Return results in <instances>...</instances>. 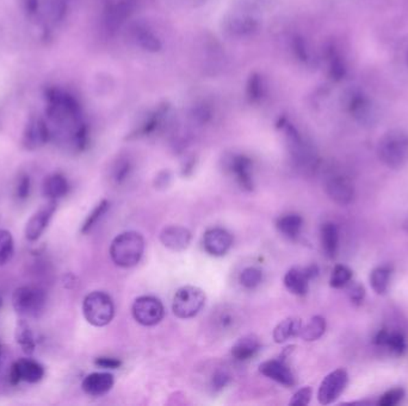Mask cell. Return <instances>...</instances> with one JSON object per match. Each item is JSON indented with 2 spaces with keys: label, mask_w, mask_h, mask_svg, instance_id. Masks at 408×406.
<instances>
[{
  "label": "cell",
  "mask_w": 408,
  "mask_h": 406,
  "mask_svg": "<svg viewBox=\"0 0 408 406\" xmlns=\"http://www.w3.org/2000/svg\"><path fill=\"white\" fill-rule=\"evenodd\" d=\"M145 253V240L136 231L119 233L111 242L110 256L114 264L122 268L138 265Z\"/></svg>",
  "instance_id": "obj_1"
},
{
  "label": "cell",
  "mask_w": 408,
  "mask_h": 406,
  "mask_svg": "<svg viewBox=\"0 0 408 406\" xmlns=\"http://www.w3.org/2000/svg\"><path fill=\"white\" fill-rule=\"evenodd\" d=\"M380 160L388 168H403L408 162V133L405 130H392L382 137L377 147Z\"/></svg>",
  "instance_id": "obj_2"
},
{
  "label": "cell",
  "mask_w": 408,
  "mask_h": 406,
  "mask_svg": "<svg viewBox=\"0 0 408 406\" xmlns=\"http://www.w3.org/2000/svg\"><path fill=\"white\" fill-rule=\"evenodd\" d=\"M47 305V293L36 286H22L12 293V306L22 318H37Z\"/></svg>",
  "instance_id": "obj_3"
},
{
  "label": "cell",
  "mask_w": 408,
  "mask_h": 406,
  "mask_svg": "<svg viewBox=\"0 0 408 406\" xmlns=\"http://www.w3.org/2000/svg\"><path fill=\"white\" fill-rule=\"evenodd\" d=\"M83 314L88 323L101 328L109 325L115 316V305L109 294L101 291L88 293L83 301Z\"/></svg>",
  "instance_id": "obj_4"
},
{
  "label": "cell",
  "mask_w": 408,
  "mask_h": 406,
  "mask_svg": "<svg viewBox=\"0 0 408 406\" xmlns=\"http://www.w3.org/2000/svg\"><path fill=\"white\" fill-rule=\"evenodd\" d=\"M206 293L196 286H184L175 293L172 301V311L176 317L189 320L197 316L206 305Z\"/></svg>",
  "instance_id": "obj_5"
},
{
  "label": "cell",
  "mask_w": 408,
  "mask_h": 406,
  "mask_svg": "<svg viewBox=\"0 0 408 406\" xmlns=\"http://www.w3.org/2000/svg\"><path fill=\"white\" fill-rule=\"evenodd\" d=\"M132 314L134 320H136L139 325L153 327L159 325L163 320L165 316V309L158 298L143 296L134 301Z\"/></svg>",
  "instance_id": "obj_6"
},
{
  "label": "cell",
  "mask_w": 408,
  "mask_h": 406,
  "mask_svg": "<svg viewBox=\"0 0 408 406\" xmlns=\"http://www.w3.org/2000/svg\"><path fill=\"white\" fill-rule=\"evenodd\" d=\"M349 383V375L344 368L331 372L326 375L317 391V401L321 405H330L344 392Z\"/></svg>",
  "instance_id": "obj_7"
},
{
  "label": "cell",
  "mask_w": 408,
  "mask_h": 406,
  "mask_svg": "<svg viewBox=\"0 0 408 406\" xmlns=\"http://www.w3.org/2000/svg\"><path fill=\"white\" fill-rule=\"evenodd\" d=\"M45 377V368L43 366L32 360V359H21L16 361L14 365L11 366L9 373V380L11 385H19L21 381H25L29 383H40Z\"/></svg>",
  "instance_id": "obj_8"
},
{
  "label": "cell",
  "mask_w": 408,
  "mask_h": 406,
  "mask_svg": "<svg viewBox=\"0 0 408 406\" xmlns=\"http://www.w3.org/2000/svg\"><path fill=\"white\" fill-rule=\"evenodd\" d=\"M56 211V201H49L46 205L42 206L30 217L28 223L25 225V238L30 242H36L40 240L43 233L46 231L48 225L51 223L53 216Z\"/></svg>",
  "instance_id": "obj_9"
},
{
  "label": "cell",
  "mask_w": 408,
  "mask_h": 406,
  "mask_svg": "<svg viewBox=\"0 0 408 406\" xmlns=\"http://www.w3.org/2000/svg\"><path fill=\"white\" fill-rule=\"evenodd\" d=\"M211 325L216 333H232L237 331L243 323L240 310L232 305H222L211 314Z\"/></svg>",
  "instance_id": "obj_10"
},
{
  "label": "cell",
  "mask_w": 408,
  "mask_h": 406,
  "mask_svg": "<svg viewBox=\"0 0 408 406\" xmlns=\"http://www.w3.org/2000/svg\"><path fill=\"white\" fill-rule=\"evenodd\" d=\"M325 190L335 204L348 206L355 199V188L351 180L343 175H333L326 180Z\"/></svg>",
  "instance_id": "obj_11"
},
{
  "label": "cell",
  "mask_w": 408,
  "mask_h": 406,
  "mask_svg": "<svg viewBox=\"0 0 408 406\" xmlns=\"http://www.w3.org/2000/svg\"><path fill=\"white\" fill-rule=\"evenodd\" d=\"M233 246V238L226 229L213 228L206 230L203 236L204 251L211 256L220 257L230 251Z\"/></svg>",
  "instance_id": "obj_12"
},
{
  "label": "cell",
  "mask_w": 408,
  "mask_h": 406,
  "mask_svg": "<svg viewBox=\"0 0 408 406\" xmlns=\"http://www.w3.org/2000/svg\"><path fill=\"white\" fill-rule=\"evenodd\" d=\"M259 372L266 378L274 380L285 388H293L296 383L295 375L288 362L280 357L277 360L263 362L262 365L259 366Z\"/></svg>",
  "instance_id": "obj_13"
},
{
  "label": "cell",
  "mask_w": 408,
  "mask_h": 406,
  "mask_svg": "<svg viewBox=\"0 0 408 406\" xmlns=\"http://www.w3.org/2000/svg\"><path fill=\"white\" fill-rule=\"evenodd\" d=\"M193 235L182 225H170L163 229L160 242L172 251H183L190 246Z\"/></svg>",
  "instance_id": "obj_14"
},
{
  "label": "cell",
  "mask_w": 408,
  "mask_h": 406,
  "mask_svg": "<svg viewBox=\"0 0 408 406\" xmlns=\"http://www.w3.org/2000/svg\"><path fill=\"white\" fill-rule=\"evenodd\" d=\"M114 375L108 372H95L86 375L82 383L84 392L92 397H101L114 388Z\"/></svg>",
  "instance_id": "obj_15"
},
{
  "label": "cell",
  "mask_w": 408,
  "mask_h": 406,
  "mask_svg": "<svg viewBox=\"0 0 408 406\" xmlns=\"http://www.w3.org/2000/svg\"><path fill=\"white\" fill-rule=\"evenodd\" d=\"M49 136H51V134H49L48 127L42 119H32L24 131V147L29 151L38 149L49 141Z\"/></svg>",
  "instance_id": "obj_16"
},
{
  "label": "cell",
  "mask_w": 408,
  "mask_h": 406,
  "mask_svg": "<svg viewBox=\"0 0 408 406\" xmlns=\"http://www.w3.org/2000/svg\"><path fill=\"white\" fill-rule=\"evenodd\" d=\"M230 169L235 177L239 186L245 191H252L254 188L252 177V162L245 156H237L230 161Z\"/></svg>",
  "instance_id": "obj_17"
},
{
  "label": "cell",
  "mask_w": 408,
  "mask_h": 406,
  "mask_svg": "<svg viewBox=\"0 0 408 406\" xmlns=\"http://www.w3.org/2000/svg\"><path fill=\"white\" fill-rule=\"evenodd\" d=\"M259 351H261L259 338L253 333H248L239 338L238 341L234 343L232 347V356L234 360L246 362L257 355Z\"/></svg>",
  "instance_id": "obj_18"
},
{
  "label": "cell",
  "mask_w": 408,
  "mask_h": 406,
  "mask_svg": "<svg viewBox=\"0 0 408 406\" xmlns=\"http://www.w3.org/2000/svg\"><path fill=\"white\" fill-rule=\"evenodd\" d=\"M227 27L234 35L245 36L256 31L258 27V19L248 11L234 12L227 21Z\"/></svg>",
  "instance_id": "obj_19"
},
{
  "label": "cell",
  "mask_w": 408,
  "mask_h": 406,
  "mask_svg": "<svg viewBox=\"0 0 408 406\" xmlns=\"http://www.w3.org/2000/svg\"><path fill=\"white\" fill-rule=\"evenodd\" d=\"M309 281L311 279L308 277L307 272L301 267H293L285 275V288L290 293L298 297L307 294Z\"/></svg>",
  "instance_id": "obj_20"
},
{
  "label": "cell",
  "mask_w": 408,
  "mask_h": 406,
  "mask_svg": "<svg viewBox=\"0 0 408 406\" xmlns=\"http://www.w3.org/2000/svg\"><path fill=\"white\" fill-rule=\"evenodd\" d=\"M375 344L385 347L394 355H401L406 351V338L399 331H389L382 329L375 336Z\"/></svg>",
  "instance_id": "obj_21"
},
{
  "label": "cell",
  "mask_w": 408,
  "mask_h": 406,
  "mask_svg": "<svg viewBox=\"0 0 408 406\" xmlns=\"http://www.w3.org/2000/svg\"><path fill=\"white\" fill-rule=\"evenodd\" d=\"M69 180L61 173H54L47 177L43 183V194L49 201H58L69 194Z\"/></svg>",
  "instance_id": "obj_22"
},
{
  "label": "cell",
  "mask_w": 408,
  "mask_h": 406,
  "mask_svg": "<svg viewBox=\"0 0 408 406\" xmlns=\"http://www.w3.org/2000/svg\"><path fill=\"white\" fill-rule=\"evenodd\" d=\"M130 36L136 46L143 48V51H158L161 48L160 41L156 34L143 24L133 25L130 29Z\"/></svg>",
  "instance_id": "obj_23"
},
{
  "label": "cell",
  "mask_w": 408,
  "mask_h": 406,
  "mask_svg": "<svg viewBox=\"0 0 408 406\" xmlns=\"http://www.w3.org/2000/svg\"><path fill=\"white\" fill-rule=\"evenodd\" d=\"M321 246L325 255L328 259H335L339 246V230L338 227L332 222H327L321 225L320 229Z\"/></svg>",
  "instance_id": "obj_24"
},
{
  "label": "cell",
  "mask_w": 408,
  "mask_h": 406,
  "mask_svg": "<svg viewBox=\"0 0 408 406\" xmlns=\"http://www.w3.org/2000/svg\"><path fill=\"white\" fill-rule=\"evenodd\" d=\"M303 323L301 318L289 317L280 322L274 329V340L276 343H285L290 338H298L302 330Z\"/></svg>",
  "instance_id": "obj_25"
},
{
  "label": "cell",
  "mask_w": 408,
  "mask_h": 406,
  "mask_svg": "<svg viewBox=\"0 0 408 406\" xmlns=\"http://www.w3.org/2000/svg\"><path fill=\"white\" fill-rule=\"evenodd\" d=\"M14 338L24 354H27V355L34 354L36 349V340H35L30 325L25 322V320H19V323L16 325Z\"/></svg>",
  "instance_id": "obj_26"
},
{
  "label": "cell",
  "mask_w": 408,
  "mask_h": 406,
  "mask_svg": "<svg viewBox=\"0 0 408 406\" xmlns=\"http://www.w3.org/2000/svg\"><path fill=\"white\" fill-rule=\"evenodd\" d=\"M276 227L285 238L296 240L302 230L303 219L298 214H289L278 218Z\"/></svg>",
  "instance_id": "obj_27"
},
{
  "label": "cell",
  "mask_w": 408,
  "mask_h": 406,
  "mask_svg": "<svg viewBox=\"0 0 408 406\" xmlns=\"http://www.w3.org/2000/svg\"><path fill=\"white\" fill-rule=\"evenodd\" d=\"M326 320L321 316H314L308 322L307 325H303L302 330L300 336L306 342H314L317 341L319 338H322V335L326 331Z\"/></svg>",
  "instance_id": "obj_28"
},
{
  "label": "cell",
  "mask_w": 408,
  "mask_h": 406,
  "mask_svg": "<svg viewBox=\"0 0 408 406\" xmlns=\"http://www.w3.org/2000/svg\"><path fill=\"white\" fill-rule=\"evenodd\" d=\"M392 268L389 266H380L370 273V285L377 294H385L389 288Z\"/></svg>",
  "instance_id": "obj_29"
},
{
  "label": "cell",
  "mask_w": 408,
  "mask_h": 406,
  "mask_svg": "<svg viewBox=\"0 0 408 406\" xmlns=\"http://www.w3.org/2000/svg\"><path fill=\"white\" fill-rule=\"evenodd\" d=\"M109 209H110V203L109 201H106V199L99 201V204L95 206V209L88 214L85 222L82 225V229H80L82 233L85 235V233H90L93 227L103 218V216H106Z\"/></svg>",
  "instance_id": "obj_30"
},
{
  "label": "cell",
  "mask_w": 408,
  "mask_h": 406,
  "mask_svg": "<svg viewBox=\"0 0 408 406\" xmlns=\"http://www.w3.org/2000/svg\"><path fill=\"white\" fill-rule=\"evenodd\" d=\"M14 253V241L9 230L0 229V267L9 264Z\"/></svg>",
  "instance_id": "obj_31"
},
{
  "label": "cell",
  "mask_w": 408,
  "mask_h": 406,
  "mask_svg": "<svg viewBox=\"0 0 408 406\" xmlns=\"http://www.w3.org/2000/svg\"><path fill=\"white\" fill-rule=\"evenodd\" d=\"M352 280V270L348 266H335L331 274L330 285L333 288H344Z\"/></svg>",
  "instance_id": "obj_32"
},
{
  "label": "cell",
  "mask_w": 408,
  "mask_h": 406,
  "mask_svg": "<svg viewBox=\"0 0 408 406\" xmlns=\"http://www.w3.org/2000/svg\"><path fill=\"white\" fill-rule=\"evenodd\" d=\"M239 281L248 290L259 286L263 281V272L257 267H248L239 275Z\"/></svg>",
  "instance_id": "obj_33"
},
{
  "label": "cell",
  "mask_w": 408,
  "mask_h": 406,
  "mask_svg": "<svg viewBox=\"0 0 408 406\" xmlns=\"http://www.w3.org/2000/svg\"><path fill=\"white\" fill-rule=\"evenodd\" d=\"M232 381V375L230 372L224 368H219L215 370V373L211 378V388L215 391V392H220L224 388H227Z\"/></svg>",
  "instance_id": "obj_34"
},
{
  "label": "cell",
  "mask_w": 408,
  "mask_h": 406,
  "mask_svg": "<svg viewBox=\"0 0 408 406\" xmlns=\"http://www.w3.org/2000/svg\"><path fill=\"white\" fill-rule=\"evenodd\" d=\"M405 397V391L403 388H392L380 398L379 405L380 406H395L398 405Z\"/></svg>",
  "instance_id": "obj_35"
},
{
  "label": "cell",
  "mask_w": 408,
  "mask_h": 406,
  "mask_svg": "<svg viewBox=\"0 0 408 406\" xmlns=\"http://www.w3.org/2000/svg\"><path fill=\"white\" fill-rule=\"evenodd\" d=\"M346 290H348V296H349L350 301L355 305H361L364 297H365V290L364 286L359 283H355V281H350L346 285Z\"/></svg>",
  "instance_id": "obj_36"
},
{
  "label": "cell",
  "mask_w": 408,
  "mask_h": 406,
  "mask_svg": "<svg viewBox=\"0 0 408 406\" xmlns=\"http://www.w3.org/2000/svg\"><path fill=\"white\" fill-rule=\"evenodd\" d=\"M313 390L309 386L306 388H300L298 391L295 392L291 401H290V405L293 406H304L308 405L311 399H312Z\"/></svg>",
  "instance_id": "obj_37"
},
{
  "label": "cell",
  "mask_w": 408,
  "mask_h": 406,
  "mask_svg": "<svg viewBox=\"0 0 408 406\" xmlns=\"http://www.w3.org/2000/svg\"><path fill=\"white\" fill-rule=\"evenodd\" d=\"M30 190H32V181H30L29 175L24 174L19 178L17 186H16V196L19 198V201H25L27 198H29Z\"/></svg>",
  "instance_id": "obj_38"
},
{
  "label": "cell",
  "mask_w": 408,
  "mask_h": 406,
  "mask_svg": "<svg viewBox=\"0 0 408 406\" xmlns=\"http://www.w3.org/2000/svg\"><path fill=\"white\" fill-rule=\"evenodd\" d=\"M95 365L97 367L104 368V370H117L122 365V362L116 357L101 356V357H97L96 360H95Z\"/></svg>",
  "instance_id": "obj_39"
},
{
  "label": "cell",
  "mask_w": 408,
  "mask_h": 406,
  "mask_svg": "<svg viewBox=\"0 0 408 406\" xmlns=\"http://www.w3.org/2000/svg\"><path fill=\"white\" fill-rule=\"evenodd\" d=\"M130 170H132V167L127 161L119 164V166L116 167L115 173H114V180H115L116 183H122L125 181V179L129 177Z\"/></svg>",
  "instance_id": "obj_40"
},
{
  "label": "cell",
  "mask_w": 408,
  "mask_h": 406,
  "mask_svg": "<svg viewBox=\"0 0 408 406\" xmlns=\"http://www.w3.org/2000/svg\"><path fill=\"white\" fill-rule=\"evenodd\" d=\"M171 180H172V175H171L170 172L169 170H163L156 175V180H154V186H156V190H166L170 186Z\"/></svg>",
  "instance_id": "obj_41"
},
{
  "label": "cell",
  "mask_w": 408,
  "mask_h": 406,
  "mask_svg": "<svg viewBox=\"0 0 408 406\" xmlns=\"http://www.w3.org/2000/svg\"><path fill=\"white\" fill-rule=\"evenodd\" d=\"M27 5L29 6V10L32 12L34 10L36 9L37 1L36 0H28V1H27Z\"/></svg>",
  "instance_id": "obj_42"
},
{
  "label": "cell",
  "mask_w": 408,
  "mask_h": 406,
  "mask_svg": "<svg viewBox=\"0 0 408 406\" xmlns=\"http://www.w3.org/2000/svg\"><path fill=\"white\" fill-rule=\"evenodd\" d=\"M0 307H1V298H0Z\"/></svg>",
  "instance_id": "obj_43"
}]
</instances>
